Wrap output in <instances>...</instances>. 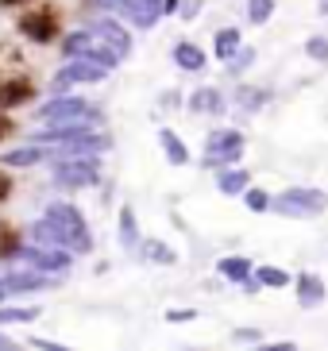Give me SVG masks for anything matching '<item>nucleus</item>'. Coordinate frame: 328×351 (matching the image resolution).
I'll return each instance as SVG.
<instances>
[{"label":"nucleus","mask_w":328,"mask_h":351,"mask_svg":"<svg viewBox=\"0 0 328 351\" xmlns=\"http://www.w3.org/2000/svg\"><path fill=\"white\" fill-rule=\"evenodd\" d=\"M16 32L35 47H54L66 32V16L54 0H31L16 12Z\"/></svg>","instance_id":"f257e3e1"},{"label":"nucleus","mask_w":328,"mask_h":351,"mask_svg":"<svg viewBox=\"0 0 328 351\" xmlns=\"http://www.w3.org/2000/svg\"><path fill=\"white\" fill-rule=\"evenodd\" d=\"M39 97V82L23 70H4L0 73V112H16L23 104Z\"/></svg>","instance_id":"f03ea898"},{"label":"nucleus","mask_w":328,"mask_h":351,"mask_svg":"<svg viewBox=\"0 0 328 351\" xmlns=\"http://www.w3.org/2000/svg\"><path fill=\"white\" fill-rule=\"evenodd\" d=\"M16 247H20V228L0 217V255H12Z\"/></svg>","instance_id":"7ed1b4c3"},{"label":"nucleus","mask_w":328,"mask_h":351,"mask_svg":"<svg viewBox=\"0 0 328 351\" xmlns=\"http://www.w3.org/2000/svg\"><path fill=\"white\" fill-rule=\"evenodd\" d=\"M12 193H16V178H12L4 166H0V205H8Z\"/></svg>","instance_id":"20e7f679"},{"label":"nucleus","mask_w":328,"mask_h":351,"mask_svg":"<svg viewBox=\"0 0 328 351\" xmlns=\"http://www.w3.org/2000/svg\"><path fill=\"white\" fill-rule=\"evenodd\" d=\"M12 135H16V116H12V112H0V143H8Z\"/></svg>","instance_id":"39448f33"},{"label":"nucleus","mask_w":328,"mask_h":351,"mask_svg":"<svg viewBox=\"0 0 328 351\" xmlns=\"http://www.w3.org/2000/svg\"><path fill=\"white\" fill-rule=\"evenodd\" d=\"M0 4H4V8H16V12H20L23 4H31V0H0Z\"/></svg>","instance_id":"423d86ee"}]
</instances>
